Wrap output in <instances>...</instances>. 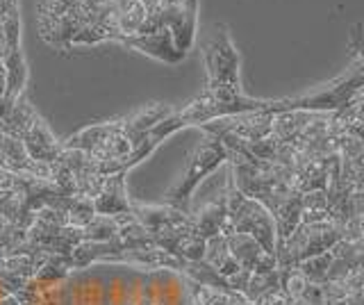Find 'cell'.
Masks as SVG:
<instances>
[{
    "label": "cell",
    "mask_w": 364,
    "mask_h": 305,
    "mask_svg": "<svg viewBox=\"0 0 364 305\" xmlns=\"http://www.w3.org/2000/svg\"><path fill=\"white\" fill-rule=\"evenodd\" d=\"M0 23L5 32V50H3V66H5V103L14 107L23 98L28 87V64L26 55L21 48V9L18 0H0Z\"/></svg>",
    "instance_id": "3"
},
{
    "label": "cell",
    "mask_w": 364,
    "mask_h": 305,
    "mask_svg": "<svg viewBox=\"0 0 364 305\" xmlns=\"http://www.w3.org/2000/svg\"><path fill=\"white\" fill-rule=\"evenodd\" d=\"M205 71H208V87H242L239 80V53L232 43L230 28L216 23L212 37L203 46Z\"/></svg>",
    "instance_id": "5"
},
{
    "label": "cell",
    "mask_w": 364,
    "mask_h": 305,
    "mask_svg": "<svg viewBox=\"0 0 364 305\" xmlns=\"http://www.w3.org/2000/svg\"><path fill=\"white\" fill-rule=\"evenodd\" d=\"M94 210L100 217L132 214V203L125 194V173H112L105 178V185L94 198Z\"/></svg>",
    "instance_id": "8"
},
{
    "label": "cell",
    "mask_w": 364,
    "mask_h": 305,
    "mask_svg": "<svg viewBox=\"0 0 364 305\" xmlns=\"http://www.w3.org/2000/svg\"><path fill=\"white\" fill-rule=\"evenodd\" d=\"M228 223L223 232H242L264 248L269 255L276 257V221L271 212L259 200L248 198L232 183V176L228 171Z\"/></svg>",
    "instance_id": "2"
},
{
    "label": "cell",
    "mask_w": 364,
    "mask_h": 305,
    "mask_svg": "<svg viewBox=\"0 0 364 305\" xmlns=\"http://www.w3.org/2000/svg\"><path fill=\"white\" fill-rule=\"evenodd\" d=\"M100 9L102 0H41L39 35L55 48H71L98 21Z\"/></svg>",
    "instance_id": "1"
},
{
    "label": "cell",
    "mask_w": 364,
    "mask_h": 305,
    "mask_svg": "<svg viewBox=\"0 0 364 305\" xmlns=\"http://www.w3.org/2000/svg\"><path fill=\"white\" fill-rule=\"evenodd\" d=\"M123 46H128L132 50H139V53L148 55V58H155V60L166 62V64H180L187 58V55H182L178 50L173 35H171L168 28H164V26L136 32V35L123 39Z\"/></svg>",
    "instance_id": "7"
},
{
    "label": "cell",
    "mask_w": 364,
    "mask_h": 305,
    "mask_svg": "<svg viewBox=\"0 0 364 305\" xmlns=\"http://www.w3.org/2000/svg\"><path fill=\"white\" fill-rule=\"evenodd\" d=\"M157 26L168 28L173 35L176 46L182 55H187L196 39V26H198V0H162L157 14L146 21L144 30H151Z\"/></svg>",
    "instance_id": "6"
},
{
    "label": "cell",
    "mask_w": 364,
    "mask_h": 305,
    "mask_svg": "<svg viewBox=\"0 0 364 305\" xmlns=\"http://www.w3.org/2000/svg\"><path fill=\"white\" fill-rule=\"evenodd\" d=\"M223 162H230V151L225 149V144L219 137L205 132L203 144L196 149V153L189 157V164L185 168V173H182V178L178 180V183L168 189L166 205L187 212L193 189H196L210 173H214Z\"/></svg>",
    "instance_id": "4"
}]
</instances>
